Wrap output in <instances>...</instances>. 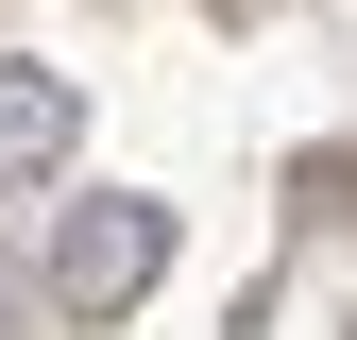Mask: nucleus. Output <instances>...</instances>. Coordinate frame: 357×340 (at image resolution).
<instances>
[{
	"instance_id": "f03ea898",
	"label": "nucleus",
	"mask_w": 357,
	"mask_h": 340,
	"mask_svg": "<svg viewBox=\"0 0 357 340\" xmlns=\"http://www.w3.org/2000/svg\"><path fill=\"white\" fill-rule=\"evenodd\" d=\"M68 153H85V85L34 68V52H0V187H52Z\"/></svg>"
},
{
	"instance_id": "f257e3e1",
	"label": "nucleus",
	"mask_w": 357,
	"mask_h": 340,
	"mask_svg": "<svg viewBox=\"0 0 357 340\" xmlns=\"http://www.w3.org/2000/svg\"><path fill=\"white\" fill-rule=\"evenodd\" d=\"M153 272H170V204H153V187H85V204H52V307H68V323L153 307Z\"/></svg>"
}]
</instances>
